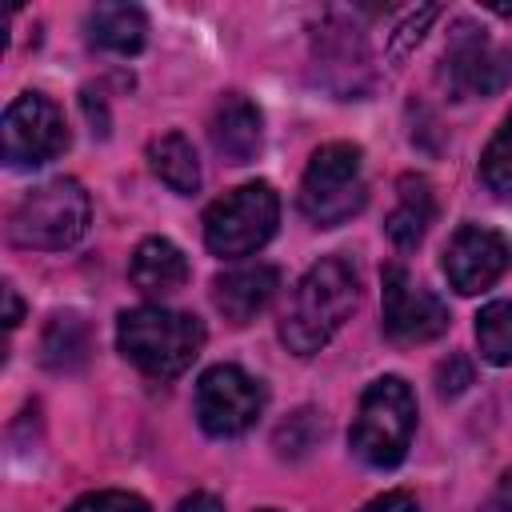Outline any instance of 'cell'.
Masks as SVG:
<instances>
[{"mask_svg": "<svg viewBox=\"0 0 512 512\" xmlns=\"http://www.w3.org/2000/svg\"><path fill=\"white\" fill-rule=\"evenodd\" d=\"M360 300V280H356V268L344 260V256H324L316 260L300 284L292 288V300H288V312L280 320V340L288 352L296 356H312L320 352L336 332L340 324L352 316Z\"/></svg>", "mask_w": 512, "mask_h": 512, "instance_id": "1", "label": "cell"}, {"mask_svg": "<svg viewBox=\"0 0 512 512\" xmlns=\"http://www.w3.org/2000/svg\"><path fill=\"white\" fill-rule=\"evenodd\" d=\"M116 344L124 352V360H132L144 376L152 380H172L184 368H192V360L204 348V324L188 312H172L160 304H144V308H128L116 320Z\"/></svg>", "mask_w": 512, "mask_h": 512, "instance_id": "2", "label": "cell"}, {"mask_svg": "<svg viewBox=\"0 0 512 512\" xmlns=\"http://www.w3.org/2000/svg\"><path fill=\"white\" fill-rule=\"evenodd\" d=\"M416 396L400 376H380L364 388L348 428V448L368 468H396L412 444Z\"/></svg>", "mask_w": 512, "mask_h": 512, "instance_id": "3", "label": "cell"}, {"mask_svg": "<svg viewBox=\"0 0 512 512\" xmlns=\"http://www.w3.org/2000/svg\"><path fill=\"white\" fill-rule=\"evenodd\" d=\"M88 216V192L72 176H56L20 196V204L8 216V240L16 248L64 252L88 232Z\"/></svg>", "mask_w": 512, "mask_h": 512, "instance_id": "4", "label": "cell"}, {"mask_svg": "<svg viewBox=\"0 0 512 512\" xmlns=\"http://www.w3.org/2000/svg\"><path fill=\"white\" fill-rule=\"evenodd\" d=\"M296 200H300V212L320 228H336V224L352 220L368 200L360 148L344 144V140H332V144L316 148L304 176H300V196Z\"/></svg>", "mask_w": 512, "mask_h": 512, "instance_id": "5", "label": "cell"}, {"mask_svg": "<svg viewBox=\"0 0 512 512\" xmlns=\"http://www.w3.org/2000/svg\"><path fill=\"white\" fill-rule=\"evenodd\" d=\"M276 220H280V200L272 184L248 180L204 212V244L212 256L236 260L268 244V236L276 232Z\"/></svg>", "mask_w": 512, "mask_h": 512, "instance_id": "6", "label": "cell"}, {"mask_svg": "<svg viewBox=\"0 0 512 512\" xmlns=\"http://www.w3.org/2000/svg\"><path fill=\"white\" fill-rule=\"evenodd\" d=\"M508 80H512V52L500 48L484 28L456 20L440 56V84L456 100H472V96H496Z\"/></svg>", "mask_w": 512, "mask_h": 512, "instance_id": "7", "label": "cell"}, {"mask_svg": "<svg viewBox=\"0 0 512 512\" xmlns=\"http://www.w3.org/2000/svg\"><path fill=\"white\" fill-rule=\"evenodd\" d=\"M0 140H4V164L8 168H36V164L56 160L68 148V128H64L60 108L48 96L20 92L4 108Z\"/></svg>", "mask_w": 512, "mask_h": 512, "instance_id": "8", "label": "cell"}, {"mask_svg": "<svg viewBox=\"0 0 512 512\" xmlns=\"http://www.w3.org/2000/svg\"><path fill=\"white\" fill-rule=\"evenodd\" d=\"M264 412V384L236 364H216L196 384V420L208 436H240Z\"/></svg>", "mask_w": 512, "mask_h": 512, "instance_id": "9", "label": "cell"}, {"mask_svg": "<svg viewBox=\"0 0 512 512\" xmlns=\"http://www.w3.org/2000/svg\"><path fill=\"white\" fill-rule=\"evenodd\" d=\"M380 304H384V332L396 344H428L448 332V308L436 292L416 284L408 268L388 264L380 276Z\"/></svg>", "mask_w": 512, "mask_h": 512, "instance_id": "10", "label": "cell"}, {"mask_svg": "<svg viewBox=\"0 0 512 512\" xmlns=\"http://www.w3.org/2000/svg\"><path fill=\"white\" fill-rule=\"evenodd\" d=\"M512 252H508V240L484 224H464L452 232V240L444 244V276L448 284L460 292V296H476L484 288H492L504 268H508Z\"/></svg>", "mask_w": 512, "mask_h": 512, "instance_id": "11", "label": "cell"}, {"mask_svg": "<svg viewBox=\"0 0 512 512\" xmlns=\"http://www.w3.org/2000/svg\"><path fill=\"white\" fill-rule=\"evenodd\" d=\"M312 48H316V64H320V76L328 88H336L344 100L360 92L356 76L368 72V48H364V36L360 28H352L348 20L340 16H328L316 36H312Z\"/></svg>", "mask_w": 512, "mask_h": 512, "instance_id": "12", "label": "cell"}, {"mask_svg": "<svg viewBox=\"0 0 512 512\" xmlns=\"http://www.w3.org/2000/svg\"><path fill=\"white\" fill-rule=\"evenodd\" d=\"M260 136H264L260 108L248 96L228 92L216 100L212 120H208V140L216 156H224V164H248L260 152Z\"/></svg>", "mask_w": 512, "mask_h": 512, "instance_id": "13", "label": "cell"}, {"mask_svg": "<svg viewBox=\"0 0 512 512\" xmlns=\"http://www.w3.org/2000/svg\"><path fill=\"white\" fill-rule=\"evenodd\" d=\"M276 288H280V272L272 264L232 268V272H224V276L212 280V304L224 312V320L248 324L252 316H260L272 304Z\"/></svg>", "mask_w": 512, "mask_h": 512, "instance_id": "14", "label": "cell"}, {"mask_svg": "<svg viewBox=\"0 0 512 512\" xmlns=\"http://www.w3.org/2000/svg\"><path fill=\"white\" fill-rule=\"evenodd\" d=\"M128 276H132V284H136L144 296H168V292L184 288V280H188V260H184V252H180L172 240L148 236V240L136 244L132 264H128Z\"/></svg>", "mask_w": 512, "mask_h": 512, "instance_id": "15", "label": "cell"}, {"mask_svg": "<svg viewBox=\"0 0 512 512\" xmlns=\"http://www.w3.org/2000/svg\"><path fill=\"white\" fill-rule=\"evenodd\" d=\"M432 216H436L432 184H428L424 176H412V172L400 176V184H396V204H392V212H388V220H384L388 240H392L396 248H416V244L424 240Z\"/></svg>", "mask_w": 512, "mask_h": 512, "instance_id": "16", "label": "cell"}, {"mask_svg": "<svg viewBox=\"0 0 512 512\" xmlns=\"http://www.w3.org/2000/svg\"><path fill=\"white\" fill-rule=\"evenodd\" d=\"M144 32H148V20L136 4H100L88 12V40L104 52L132 56L144 48Z\"/></svg>", "mask_w": 512, "mask_h": 512, "instance_id": "17", "label": "cell"}, {"mask_svg": "<svg viewBox=\"0 0 512 512\" xmlns=\"http://www.w3.org/2000/svg\"><path fill=\"white\" fill-rule=\"evenodd\" d=\"M148 164L152 172L180 196H192L200 188V160H196V148L188 144L184 132H164L148 144Z\"/></svg>", "mask_w": 512, "mask_h": 512, "instance_id": "18", "label": "cell"}, {"mask_svg": "<svg viewBox=\"0 0 512 512\" xmlns=\"http://www.w3.org/2000/svg\"><path fill=\"white\" fill-rule=\"evenodd\" d=\"M84 356H88V324L76 312L52 316V324L44 328V340H40V360L52 372H72L84 364Z\"/></svg>", "mask_w": 512, "mask_h": 512, "instance_id": "19", "label": "cell"}, {"mask_svg": "<svg viewBox=\"0 0 512 512\" xmlns=\"http://www.w3.org/2000/svg\"><path fill=\"white\" fill-rule=\"evenodd\" d=\"M476 344L488 364H512V300H492L476 312Z\"/></svg>", "mask_w": 512, "mask_h": 512, "instance_id": "20", "label": "cell"}, {"mask_svg": "<svg viewBox=\"0 0 512 512\" xmlns=\"http://www.w3.org/2000/svg\"><path fill=\"white\" fill-rule=\"evenodd\" d=\"M480 180L488 184V192L512 196V112L504 116V124L496 128V136L480 156Z\"/></svg>", "mask_w": 512, "mask_h": 512, "instance_id": "21", "label": "cell"}, {"mask_svg": "<svg viewBox=\"0 0 512 512\" xmlns=\"http://www.w3.org/2000/svg\"><path fill=\"white\" fill-rule=\"evenodd\" d=\"M68 512H152L136 492H120V488H108V492H88L80 496Z\"/></svg>", "mask_w": 512, "mask_h": 512, "instance_id": "22", "label": "cell"}, {"mask_svg": "<svg viewBox=\"0 0 512 512\" xmlns=\"http://www.w3.org/2000/svg\"><path fill=\"white\" fill-rule=\"evenodd\" d=\"M436 12H440V8H432V4H428V8H420V12H412V16H408V20H404V24L396 28V36H392V48H388V56H392V60H404V52H408V48H412V44H416V40L424 36V28H428V24L436 20Z\"/></svg>", "mask_w": 512, "mask_h": 512, "instance_id": "23", "label": "cell"}, {"mask_svg": "<svg viewBox=\"0 0 512 512\" xmlns=\"http://www.w3.org/2000/svg\"><path fill=\"white\" fill-rule=\"evenodd\" d=\"M468 384H472V364H468L464 356H448V360L436 368V392H440V396H460Z\"/></svg>", "mask_w": 512, "mask_h": 512, "instance_id": "24", "label": "cell"}, {"mask_svg": "<svg viewBox=\"0 0 512 512\" xmlns=\"http://www.w3.org/2000/svg\"><path fill=\"white\" fill-rule=\"evenodd\" d=\"M360 512H420V508H416V500L408 492H384V496L368 500Z\"/></svg>", "mask_w": 512, "mask_h": 512, "instance_id": "25", "label": "cell"}, {"mask_svg": "<svg viewBox=\"0 0 512 512\" xmlns=\"http://www.w3.org/2000/svg\"><path fill=\"white\" fill-rule=\"evenodd\" d=\"M176 512H224V504L212 496V492H192V496H184L180 500V508Z\"/></svg>", "mask_w": 512, "mask_h": 512, "instance_id": "26", "label": "cell"}, {"mask_svg": "<svg viewBox=\"0 0 512 512\" xmlns=\"http://www.w3.org/2000/svg\"><path fill=\"white\" fill-rule=\"evenodd\" d=\"M4 304H8L4 324H8V328H16V324H20V296H16V288H12V284H4Z\"/></svg>", "mask_w": 512, "mask_h": 512, "instance_id": "27", "label": "cell"}, {"mask_svg": "<svg viewBox=\"0 0 512 512\" xmlns=\"http://www.w3.org/2000/svg\"><path fill=\"white\" fill-rule=\"evenodd\" d=\"M496 512H512V472H504L500 488H496V500H492Z\"/></svg>", "mask_w": 512, "mask_h": 512, "instance_id": "28", "label": "cell"}, {"mask_svg": "<svg viewBox=\"0 0 512 512\" xmlns=\"http://www.w3.org/2000/svg\"><path fill=\"white\" fill-rule=\"evenodd\" d=\"M260 512H272V508H260Z\"/></svg>", "mask_w": 512, "mask_h": 512, "instance_id": "29", "label": "cell"}]
</instances>
